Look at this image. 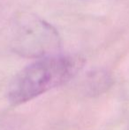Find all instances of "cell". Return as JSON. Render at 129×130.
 I'll return each mask as SVG.
<instances>
[{"label":"cell","mask_w":129,"mask_h":130,"mask_svg":"<svg viewBox=\"0 0 129 130\" xmlns=\"http://www.w3.org/2000/svg\"><path fill=\"white\" fill-rule=\"evenodd\" d=\"M84 59L79 56H50L38 60L21 70L8 88V99L21 104L61 86L79 73Z\"/></svg>","instance_id":"cell-1"},{"label":"cell","mask_w":129,"mask_h":130,"mask_svg":"<svg viewBox=\"0 0 129 130\" xmlns=\"http://www.w3.org/2000/svg\"><path fill=\"white\" fill-rule=\"evenodd\" d=\"M12 45L16 52L41 57L60 46L59 33L50 24L32 13H21L12 25Z\"/></svg>","instance_id":"cell-2"}]
</instances>
